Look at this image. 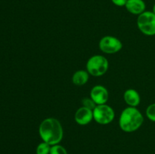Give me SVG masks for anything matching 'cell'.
Wrapping results in <instances>:
<instances>
[{
	"instance_id": "cell-13",
	"label": "cell",
	"mask_w": 155,
	"mask_h": 154,
	"mask_svg": "<svg viewBox=\"0 0 155 154\" xmlns=\"http://www.w3.org/2000/svg\"><path fill=\"white\" fill-rule=\"evenodd\" d=\"M49 154H68V152L64 146L59 144H55L51 146Z\"/></svg>"
},
{
	"instance_id": "cell-5",
	"label": "cell",
	"mask_w": 155,
	"mask_h": 154,
	"mask_svg": "<svg viewBox=\"0 0 155 154\" xmlns=\"http://www.w3.org/2000/svg\"><path fill=\"white\" fill-rule=\"evenodd\" d=\"M115 116L113 109L106 104H101L93 110V118L98 123L101 125L109 124L114 120Z\"/></svg>"
},
{
	"instance_id": "cell-3",
	"label": "cell",
	"mask_w": 155,
	"mask_h": 154,
	"mask_svg": "<svg viewBox=\"0 0 155 154\" xmlns=\"http://www.w3.org/2000/svg\"><path fill=\"white\" fill-rule=\"evenodd\" d=\"M109 63L107 59L102 55H95L89 59L86 63L88 72L93 76H100L108 69Z\"/></svg>"
},
{
	"instance_id": "cell-4",
	"label": "cell",
	"mask_w": 155,
	"mask_h": 154,
	"mask_svg": "<svg viewBox=\"0 0 155 154\" xmlns=\"http://www.w3.org/2000/svg\"><path fill=\"white\" fill-rule=\"evenodd\" d=\"M137 25L140 31L147 36L155 35V14L151 11H144L139 14Z\"/></svg>"
},
{
	"instance_id": "cell-16",
	"label": "cell",
	"mask_w": 155,
	"mask_h": 154,
	"mask_svg": "<svg viewBox=\"0 0 155 154\" xmlns=\"http://www.w3.org/2000/svg\"><path fill=\"white\" fill-rule=\"evenodd\" d=\"M111 2L117 6H125L127 0H111Z\"/></svg>"
},
{
	"instance_id": "cell-12",
	"label": "cell",
	"mask_w": 155,
	"mask_h": 154,
	"mask_svg": "<svg viewBox=\"0 0 155 154\" xmlns=\"http://www.w3.org/2000/svg\"><path fill=\"white\" fill-rule=\"evenodd\" d=\"M51 145L45 142L40 143L36 148V154H49Z\"/></svg>"
},
{
	"instance_id": "cell-15",
	"label": "cell",
	"mask_w": 155,
	"mask_h": 154,
	"mask_svg": "<svg viewBox=\"0 0 155 154\" xmlns=\"http://www.w3.org/2000/svg\"><path fill=\"white\" fill-rule=\"evenodd\" d=\"M82 104L83 105V107L89 108L92 110H93L95 108V107H96V104L92 101V98H84L83 101H82Z\"/></svg>"
},
{
	"instance_id": "cell-17",
	"label": "cell",
	"mask_w": 155,
	"mask_h": 154,
	"mask_svg": "<svg viewBox=\"0 0 155 154\" xmlns=\"http://www.w3.org/2000/svg\"><path fill=\"white\" fill-rule=\"evenodd\" d=\"M152 12L155 14V4L154 5V6H153V11Z\"/></svg>"
},
{
	"instance_id": "cell-11",
	"label": "cell",
	"mask_w": 155,
	"mask_h": 154,
	"mask_svg": "<svg viewBox=\"0 0 155 154\" xmlns=\"http://www.w3.org/2000/svg\"><path fill=\"white\" fill-rule=\"evenodd\" d=\"M72 80L74 84L76 85H83L89 80V72L82 69L77 71L73 75Z\"/></svg>"
},
{
	"instance_id": "cell-1",
	"label": "cell",
	"mask_w": 155,
	"mask_h": 154,
	"mask_svg": "<svg viewBox=\"0 0 155 154\" xmlns=\"http://www.w3.org/2000/svg\"><path fill=\"white\" fill-rule=\"evenodd\" d=\"M39 133L43 141L51 146L60 143L64 134L61 124L54 118L44 119L39 125Z\"/></svg>"
},
{
	"instance_id": "cell-2",
	"label": "cell",
	"mask_w": 155,
	"mask_h": 154,
	"mask_svg": "<svg viewBox=\"0 0 155 154\" xmlns=\"http://www.w3.org/2000/svg\"><path fill=\"white\" fill-rule=\"evenodd\" d=\"M144 118L141 112L133 107H127L123 110L119 119L121 129L126 132H133L142 125Z\"/></svg>"
},
{
	"instance_id": "cell-6",
	"label": "cell",
	"mask_w": 155,
	"mask_h": 154,
	"mask_svg": "<svg viewBox=\"0 0 155 154\" xmlns=\"http://www.w3.org/2000/svg\"><path fill=\"white\" fill-rule=\"evenodd\" d=\"M122 42L116 37L107 36L99 42V48L106 54H114L122 48Z\"/></svg>"
},
{
	"instance_id": "cell-9",
	"label": "cell",
	"mask_w": 155,
	"mask_h": 154,
	"mask_svg": "<svg viewBox=\"0 0 155 154\" xmlns=\"http://www.w3.org/2000/svg\"><path fill=\"white\" fill-rule=\"evenodd\" d=\"M126 8L133 14H141L145 10V3L143 0H127Z\"/></svg>"
},
{
	"instance_id": "cell-10",
	"label": "cell",
	"mask_w": 155,
	"mask_h": 154,
	"mask_svg": "<svg viewBox=\"0 0 155 154\" xmlns=\"http://www.w3.org/2000/svg\"><path fill=\"white\" fill-rule=\"evenodd\" d=\"M125 102L130 107H136L140 103V96L139 94L135 89H128L124 95Z\"/></svg>"
},
{
	"instance_id": "cell-7",
	"label": "cell",
	"mask_w": 155,
	"mask_h": 154,
	"mask_svg": "<svg viewBox=\"0 0 155 154\" xmlns=\"http://www.w3.org/2000/svg\"><path fill=\"white\" fill-rule=\"evenodd\" d=\"M92 101L98 105L105 104L108 100V91L102 85H96L92 88L90 92Z\"/></svg>"
},
{
	"instance_id": "cell-14",
	"label": "cell",
	"mask_w": 155,
	"mask_h": 154,
	"mask_svg": "<svg viewBox=\"0 0 155 154\" xmlns=\"http://www.w3.org/2000/svg\"><path fill=\"white\" fill-rule=\"evenodd\" d=\"M146 116L152 122H155V104L148 106L146 110Z\"/></svg>"
},
{
	"instance_id": "cell-8",
	"label": "cell",
	"mask_w": 155,
	"mask_h": 154,
	"mask_svg": "<svg viewBox=\"0 0 155 154\" xmlns=\"http://www.w3.org/2000/svg\"><path fill=\"white\" fill-rule=\"evenodd\" d=\"M93 119V110L82 107L75 113V121L79 125H85L89 124Z\"/></svg>"
}]
</instances>
